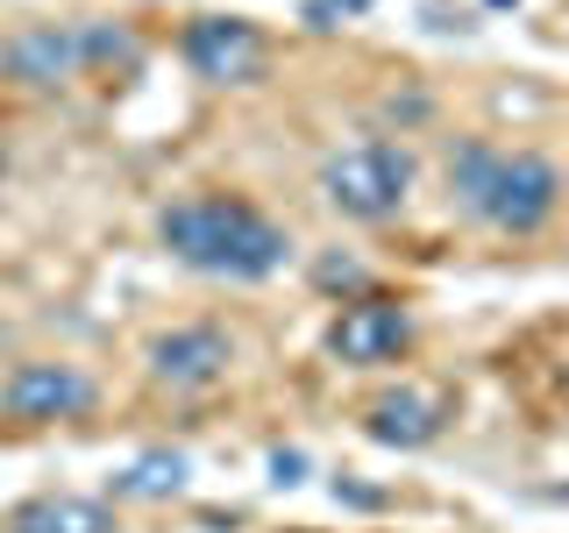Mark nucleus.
Listing matches in <instances>:
<instances>
[{
    "label": "nucleus",
    "mask_w": 569,
    "mask_h": 533,
    "mask_svg": "<svg viewBox=\"0 0 569 533\" xmlns=\"http://www.w3.org/2000/svg\"><path fill=\"white\" fill-rule=\"evenodd\" d=\"M157 242L171 249L186 271L200 278H228V284H263L284 271L292 242L263 207L228 200V192H192V200H171L157 213Z\"/></svg>",
    "instance_id": "nucleus-1"
},
{
    "label": "nucleus",
    "mask_w": 569,
    "mask_h": 533,
    "mask_svg": "<svg viewBox=\"0 0 569 533\" xmlns=\"http://www.w3.org/2000/svg\"><path fill=\"white\" fill-rule=\"evenodd\" d=\"M449 200L498 235H533L562 207V171L541 150H498V142H456L449 150Z\"/></svg>",
    "instance_id": "nucleus-2"
},
{
    "label": "nucleus",
    "mask_w": 569,
    "mask_h": 533,
    "mask_svg": "<svg viewBox=\"0 0 569 533\" xmlns=\"http://www.w3.org/2000/svg\"><path fill=\"white\" fill-rule=\"evenodd\" d=\"M320 200L342 221H391L413 200V157L399 142H349L320 164Z\"/></svg>",
    "instance_id": "nucleus-3"
},
{
    "label": "nucleus",
    "mask_w": 569,
    "mask_h": 533,
    "mask_svg": "<svg viewBox=\"0 0 569 533\" xmlns=\"http://www.w3.org/2000/svg\"><path fill=\"white\" fill-rule=\"evenodd\" d=\"M0 71L29 93H58V86L93 71V43L86 22H22L14 36H0Z\"/></svg>",
    "instance_id": "nucleus-4"
},
{
    "label": "nucleus",
    "mask_w": 569,
    "mask_h": 533,
    "mask_svg": "<svg viewBox=\"0 0 569 533\" xmlns=\"http://www.w3.org/2000/svg\"><path fill=\"white\" fill-rule=\"evenodd\" d=\"M178 58L207 86H257L271 50H263V29L242 22V14H200V22H186V36H178Z\"/></svg>",
    "instance_id": "nucleus-5"
},
{
    "label": "nucleus",
    "mask_w": 569,
    "mask_h": 533,
    "mask_svg": "<svg viewBox=\"0 0 569 533\" xmlns=\"http://www.w3.org/2000/svg\"><path fill=\"white\" fill-rule=\"evenodd\" d=\"M93 399H100V384L79 363H14L0 378V413L22 420V426L79 420V413H93Z\"/></svg>",
    "instance_id": "nucleus-6"
},
{
    "label": "nucleus",
    "mask_w": 569,
    "mask_h": 533,
    "mask_svg": "<svg viewBox=\"0 0 569 533\" xmlns=\"http://www.w3.org/2000/svg\"><path fill=\"white\" fill-rule=\"evenodd\" d=\"M142 370H150L157 384H171V391H207V384H221L228 370H236V342H228L213 320H186V328L150 334Z\"/></svg>",
    "instance_id": "nucleus-7"
},
{
    "label": "nucleus",
    "mask_w": 569,
    "mask_h": 533,
    "mask_svg": "<svg viewBox=\"0 0 569 533\" xmlns=\"http://www.w3.org/2000/svg\"><path fill=\"white\" fill-rule=\"evenodd\" d=\"M406 342H413V313L406 306H391V299H349L342 313H335V328H328V355L335 363H349V370H363V363H391Z\"/></svg>",
    "instance_id": "nucleus-8"
},
{
    "label": "nucleus",
    "mask_w": 569,
    "mask_h": 533,
    "mask_svg": "<svg viewBox=\"0 0 569 533\" xmlns=\"http://www.w3.org/2000/svg\"><path fill=\"white\" fill-rule=\"evenodd\" d=\"M441 420H449V405L435 391H413V384L363 405V434L385 441V449H427V441H441Z\"/></svg>",
    "instance_id": "nucleus-9"
},
{
    "label": "nucleus",
    "mask_w": 569,
    "mask_h": 533,
    "mask_svg": "<svg viewBox=\"0 0 569 533\" xmlns=\"http://www.w3.org/2000/svg\"><path fill=\"white\" fill-rule=\"evenodd\" d=\"M8 533H114V505L79 491H36L8 512Z\"/></svg>",
    "instance_id": "nucleus-10"
},
{
    "label": "nucleus",
    "mask_w": 569,
    "mask_h": 533,
    "mask_svg": "<svg viewBox=\"0 0 569 533\" xmlns=\"http://www.w3.org/2000/svg\"><path fill=\"white\" fill-rule=\"evenodd\" d=\"M178 484H186V455H142L114 476L121 497H171Z\"/></svg>",
    "instance_id": "nucleus-11"
},
{
    "label": "nucleus",
    "mask_w": 569,
    "mask_h": 533,
    "mask_svg": "<svg viewBox=\"0 0 569 533\" xmlns=\"http://www.w3.org/2000/svg\"><path fill=\"white\" fill-rule=\"evenodd\" d=\"M313 284H320V292H356V299L370 292L363 263H349V257H328V263H320V271H313Z\"/></svg>",
    "instance_id": "nucleus-12"
},
{
    "label": "nucleus",
    "mask_w": 569,
    "mask_h": 533,
    "mask_svg": "<svg viewBox=\"0 0 569 533\" xmlns=\"http://www.w3.org/2000/svg\"><path fill=\"white\" fill-rule=\"evenodd\" d=\"M0 178H8V150H0Z\"/></svg>",
    "instance_id": "nucleus-13"
}]
</instances>
